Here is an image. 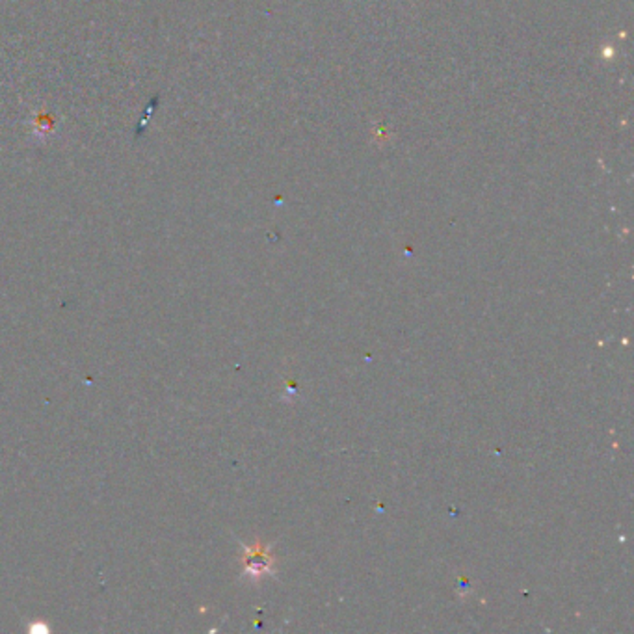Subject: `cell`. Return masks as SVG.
Segmentation results:
<instances>
[{
	"mask_svg": "<svg viewBox=\"0 0 634 634\" xmlns=\"http://www.w3.org/2000/svg\"><path fill=\"white\" fill-rule=\"evenodd\" d=\"M246 563V571L248 573H255L253 577H259L261 573H266L272 563V556H268L264 552V547L257 545L255 549H248V554L244 558Z\"/></svg>",
	"mask_w": 634,
	"mask_h": 634,
	"instance_id": "1",
	"label": "cell"
}]
</instances>
